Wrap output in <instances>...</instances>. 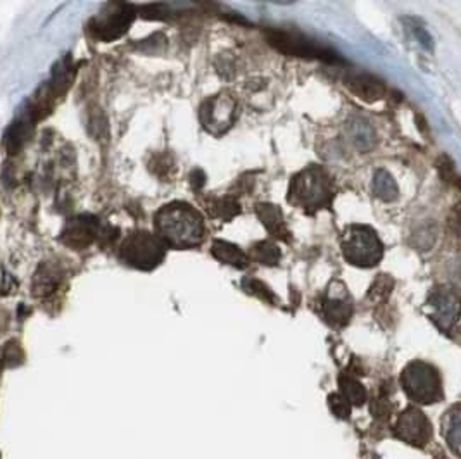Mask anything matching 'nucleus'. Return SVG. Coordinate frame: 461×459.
I'll use <instances>...</instances> for the list:
<instances>
[{"label":"nucleus","instance_id":"f8f14e48","mask_svg":"<svg viewBox=\"0 0 461 459\" xmlns=\"http://www.w3.org/2000/svg\"><path fill=\"white\" fill-rule=\"evenodd\" d=\"M345 87L349 88L355 95L364 102H377L387 95V87L380 78L373 76L370 73H362V71H349L342 78Z\"/></svg>","mask_w":461,"mask_h":459},{"label":"nucleus","instance_id":"5701e85b","mask_svg":"<svg viewBox=\"0 0 461 459\" xmlns=\"http://www.w3.org/2000/svg\"><path fill=\"white\" fill-rule=\"evenodd\" d=\"M211 216L214 218L223 219V221H228L233 216H237L240 212V204L237 203L235 197H221V199H214L209 206Z\"/></svg>","mask_w":461,"mask_h":459},{"label":"nucleus","instance_id":"9b49d317","mask_svg":"<svg viewBox=\"0 0 461 459\" xmlns=\"http://www.w3.org/2000/svg\"><path fill=\"white\" fill-rule=\"evenodd\" d=\"M396 435L411 446L423 447L432 437V427L418 408H408L397 420Z\"/></svg>","mask_w":461,"mask_h":459},{"label":"nucleus","instance_id":"412c9836","mask_svg":"<svg viewBox=\"0 0 461 459\" xmlns=\"http://www.w3.org/2000/svg\"><path fill=\"white\" fill-rule=\"evenodd\" d=\"M251 256L254 257L258 263L265 264V266H275L280 261V249L270 240H261L258 244L252 245L251 249Z\"/></svg>","mask_w":461,"mask_h":459},{"label":"nucleus","instance_id":"0eeeda50","mask_svg":"<svg viewBox=\"0 0 461 459\" xmlns=\"http://www.w3.org/2000/svg\"><path fill=\"white\" fill-rule=\"evenodd\" d=\"M135 20V9L130 4H109L92 20V35L102 42H113L128 32Z\"/></svg>","mask_w":461,"mask_h":459},{"label":"nucleus","instance_id":"39448f33","mask_svg":"<svg viewBox=\"0 0 461 459\" xmlns=\"http://www.w3.org/2000/svg\"><path fill=\"white\" fill-rule=\"evenodd\" d=\"M401 385L416 404H434L442 399L441 375L425 361H411L401 373Z\"/></svg>","mask_w":461,"mask_h":459},{"label":"nucleus","instance_id":"a878e982","mask_svg":"<svg viewBox=\"0 0 461 459\" xmlns=\"http://www.w3.org/2000/svg\"><path fill=\"white\" fill-rule=\"evenodd\" d=\"M244 289L247 290L249 294H252V296L259 297L261 301L268 302V304H273V302L277 301V297H275V294L271 292L270 287H266L265 283L259 282V280H256V278L244 280Z\"/></svg>","mask_w":461,"mask_h":459},{"label":"nucleus","instance_id":"c85d7f7f","mask_svg":"<svg viewBox=\"0 0 461 459\" xmlns=\"http://www.w3.org/2000/svg\"><path fill=\"white\" fill-rule=\"evenodd\" d=\"M448 225L453 233H455L458 238H461V206H456L453 209L451 214H449Z\"/></svg>","mask_w":461,"mask_h":459},{"label":"nucleus","instance_id":"393cba45","mask_svg":"<svg viewBox=\"0 0 461 459\" xmlns=\"http://www.w3.org/2000/svg\"><path fill=\"white\" fill-rule=\"evenodd\" d=\"M437 170L446 184L461 190V177L458 171H456V166L455 163L451 161V158H448V156H441V158L437 159Z\"/></svg>","mask_w":461,"mask_h":459},{"label":"nucleus","instance_id":"b1692460","mask_svg":"<svg viewBox=\"0 0 461 459\" xmlns=\"http://www.w3.org/2000/svg\"><path fill=\"white\" fill-rule=\"evenodd\" d=\"M392 289L394 280L390 278L389 275H378L377 278H375V282L371 283L370 290H368V301L378 304V302L385 301V299L390 296Z\"/></svg>","mask_w":461,"mask_h":459},{"label":"nucleus","instance_id":"2eb2a0df","mask_svg":"<svg viewBox=\"0 0 461 459\" xmlns=\"http://www.w3.org/2000/svg\"><path fill=\"white\" fill-rule=\"evenodd\" d=\"M62 273L57 268V264L47 263L39 268L35 280H33V294L40 299H46L52 296L57 290L59 283H61Z\"/></svg>","mask_w":461,"mask_h":459},{"label":"nucleus","instance_id":"a211bd4d","mask_svg":"<svg viewBox=\"0 0 461 459\" xmlns=\"http://www.w3.org/2000/svg\"><path fill=\"white\" fill-rule=\"evenodd\" d=\"M373 193L384 203H392L399 197V186L387 170H378L373 174Z\"/></svg>","mask_w":461,"mask_h":459},{"label":"nucleus","instance_id":"cd10ccee","mask_svg":"<svg viewBox=\"0 0 461 459\" xmlns=\"http://www.w3.org/2000/svg\"><path fill=\"white\" fill-rule=\"evenodd\" d=\"M410 29L413 32V35L416 36V40H418L420 43H422L423 47L425 48H432V36L429 35V32H427L425 28H423V26H420L418 23H415V25H411L410 26Z\"/></svg>","mask_w":461,"mask_h":459},{"label":"nucleus","instance_id":"4468645a","mask_svg":"<svg viewBox=\"0 0 461 459\" xmlns=\"http://www.w3.org/2000/svg\"><path fill=\"white\" fill-rule=\"evenodd\" d=\"M256 214L261 219L265 228L270 231V235H273L277 240L291 242V231L287 228V223H285L284 212L280 211V207L275 206V204H259L256 207Z\"/></svg>","mask_w":461,"mask_h":459},{"label":"nucleus","instance_id":"f257e3e1","mask_svg":"<svg viewBox=\"0 0 461 459\" xmlns=\"http://www.w3.org/2000/svg\"><path fill=\"white\" fill-rule=\"evenodd\" d=\"M159 237L173 247H195L204 238L202 216L185 203L168 204L156 216Z\"/></svg>","mask_w":461,"mask_h":459},{"label":"nucleus","instance_id":"bb28decb","mask_svg":"<svg viewBox=\"0 0 461 459\" xmlns=\"http://www.w3.org/2000/svg\"><path fill=\"white\" fill-rule=\"evenodd\" d=\"M329 404L330 409H332L333 414L339 418H348L351 414V404L342 397V394H332L329 397Z\"/></svg>","mask_w":461,"mask_h":459},{"label":"nucleus","instance_id":"6ab92c4d","mask_svg":"<svg viewBox=\"0 0 461 459\" xmlns=\"http://www.w3.org/2000/svg\"><path fill=\"white\" fill-rule=\"evenodd\" d=\"M446 440L455 454L461 456V406H456L446 414Z\"/></svg>","mask_w":461,"mask_h":459},{"label":"nucleus","instance_id":"6e6552de","mask_svg":"<svg viewBox=\"0 0 461 459\" xmlns=\"http://www.w3.org/2000/svg\"><path fill=\"white\" fill-rule=\"evenodd\" d=\"M430 320L441 330L449 331L461 320V296L449 287H437L430 292L425 302Z\"/></svg>","mask_w":461,"mask_h":459},{"label":"nucleus","instance_id":"423d86ee","mask_svg":"<svg viewBox=\"0 0 461 459\" xmlns=\"http://www.w3.org/2000/svg\"><path fill=\"white\" fill-rule=\"evenodd\" d=\"M166 256V242L159 235L149 231H135L128 235L121 245V257L125 263L137 270H154Z\"/></svg>","mask_w":461,"mask_h":459},{"label":"nucleus","instance_id":"4be33fe9","mask_svg":"<svg viewBox=\"0 0 461 459\" xmlns=\"http://www.w3.org/2000/svg\"><path fill=\"white\" fill-rule=\"evenodd\" d=\"M28 119H32V118L28 116L26 119H21V121L13 123V126H11L9 132H7L6 145H7V149H9L11 154H18V151H20V149L25 145L26 138H28V135H29Z\"/></svg>","mask_w":461,"mask_h":459},{"label":"nucleus","instance_id":"ddd939ff","mask_svg":"<svg viewBox=\"0 0 461 459\" xmlns=\"http://www.w3.org/2000/svg\"><path fill=\"white\" fill-rule=\"evenodd\" d=\"M102 231L99 230V221L90 216H80V218H74L73 221H69L68 228L62 235H64L66 244L71 245L74 249H85L92 244L94 240H97Z\"/></svg>","mask_w":461,"mask_h":459},{"label":"nucleus","instance_id":"f03ea898","mask_svg":"<svg viewBox=\"0 0 461 459\" xmlns=\"http://www.w3.org/2000/svg\"><path fill=\"white\" fill-rule=\"evenodd\" d=\"M336 197V185L332 177L322 166L304 167L292 178L289 186V203L303 211L315 214L322 209H330Z\"/></svg>","mask_w":461,"mask_h":459},{"label":"nucleus","instance_id":"aec40b11","mask_svg":"<svg viewBox=\"0 0 461 459\" xmlns=\"http://www.w3.org/2000/svg\"><path fill=\"white\" fill-rule=\"evenodd\" d=\"M339 385L342 390V397L349 402L351 406H363L366 401V389L358 378L352 375H340Z\"/></svg>","mask_w":461,"mask_h":459},{"label":"nucleus","instance_id":"7ed1b4c3","mask_svg":"<svg viewBox=\"0 0 461 459\" xmlns=\"http://www.w3.org/2000/svg\"><path fill=\"white\" fill-rule=\"evenodd\" d=\"M266 39L271 47L277 48L278 52L292 55V57H304V59H318V61L330 62V64H344V59L340 57L339 52L333 48L323 46L318 40L304 35L301 32H292V29H268Z\"/></svg>","mask_w":461,"mask_h":459},{"label":"nucleus","instance_id":"9d476101","mask_svg":"<svg viewBox=\"0 0 461 459\" xmlns=\"http://www.w3.org/2000/svg\"><path fill=\"white\" fill-rule=\"evenodd\" d=\"M237 104L230 95H216L206 100L200 109V119L206 130L214 135H221L235 121Z\"/></svg>","mask_w":461,"mask_h":459},{"label":"nucleus","instance_id":"1a4fd4ad","mask_svg":"<svg viewBox=\"0 0 461 459\" xmlns=\"http://www.w3.org/2000/svg\"><path fill=\"white\" fill-rule=\"evenodd\" d=\"M323 320L333 328H342L352 316V299L342 282L333 280L326 289L322 302Z\"/></svg>","mask_w":461,"mask_h":459},{"label":"nucleus","instance_id":"dca6fc26","mask_svg":"<svg viewBox=\"0 0 461 459\" xmlns=\"http://www.w3.org/2000/svg\"><path fill=\"white\" fill-rule=\"evenodd\" d=\"M348 137L358 151H370L377 140L370 123L362 118H355L348 123Z\"/></svg>","mask_w":461,"mask_h":459},{"label":"nucleus","instance_id":"f3484780","mask_svg":"<svg viewBox=\"0 0 461 459\" xmlns=\"http://www.w3.org/2000/svg\"><path fill=\"white\" fill-rule=\"evenodd\" d=\"M211 254H213L218 261H221V263L230 264V266L233 268H239V270H244L249 263L247 256H245L237 245L225 240L214 242L213 247H211Z\"/></svg>","mask_w":461,"mask_h":459},{"label":"nucleus","instance_id":"20e7f679","mask_svg":"<svg viewBox=\"0 0 461 459\" xmlns=\"http://www.w3.org/2000/svg\"><path fill=\"white\" fill-rule=\"evenodd\" d=\"M345 261L358 268H373L384 256V244L373 228L366 225L348 226L340 240Z\"/></svg>","mask_w":461,"mask_h":459},{"label":"nucleus","instance_id":"c756f323","mask_svg":"<svg viewBox=\"0 0 461 459\" xmlns=\"http://www.w3.org/2000/svg\"><path fill=\"white\" fill-rule=\"evenodd\" d=\"M439 459H442V458H439Z\"/></svg>","mask_w":461,"mask_h":459}]
</instances>
